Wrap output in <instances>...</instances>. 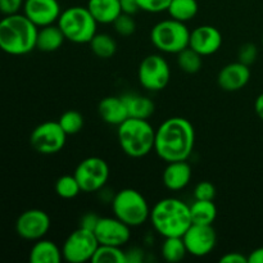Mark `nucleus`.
<instances>
[{"label": "nucleus", "instance_id": "72a5a7b5", "mask_svg": "<svg viewBox=\"0 0 263 263\" xmlns=\"http://www.w3.org/2000/svg\"><path fill=\"white\" fill-rule=\"evenodd\" d=\"M194 198L199 200H213L216 198V186L211 181H200L194 187Z\"/></svg>", "mask_w": 263, "mask_h": 263}, {"label": "nucleus", "instance_id": "b1692460", "mask_svg": "<svg viewBox=\"0 0 263 263\" xmlns=\"http://www.w3.org/2000/svg\"><path fill=\"white\" fill-rule=\"evenodd\" d=\"M190 215L193 223L213 225L217 217V207L213 200L195 199V202L190 204Z\"/></svg>", "mask_w": 263, "mask_h": 263}, {"label": "nucleus", "instance_id": "bb28decb", "mask_svg": "<svg viewBox=\"0 0 263 263\" xmlns=\"http://www.w3.org/2000/svg\"><path fill=\"white\" fill-rule=\"evenodd\" d=\"M91 51L102 59H109L117 51V43L109 33H98L90 41Z\"/></svg>", "mask_w": 263, "mask_h": 263}, {"label": "nucleus", "instance_id": "2f4dec72", "mask_svg": "<svg viewBox=\"0 0 263 263\" xmlns=\"http://www.w3.org/2000/svg\"><path fill=\"white\" fill-rule=\"evenodd\" d=\"M112 25L116 32L122 37H128V36L134 35L136 31V22L134 20V15L125 14V13H121Z\"/></svg>", "mask_w": 263, "mask_h": 263}, {"label": "nucleus", "instance_id": "6ab92c4d", "mask_svg": "<svg viewBox=\"0 0 263 263\" xmlns=\"http://www.w3.org/2000/svg\"><path fill=\"white\" fill-rule=\"evenodd\" d=\"M98 112L108 125L120 126L128 118L127 108L122 97H105L98 105Z\"/></svg>", "mask_w": 263, "mask_h": 263}, {"label": "nucleus", "instance_id": "f3484780", "mask_svg": "<svg viewBox=\"0 0 263 263\" xmlns=\"http://www.w3.org/2000/svg\"><path fill=\"white\" fill-rule=\"evenodd\" d=\"M251 80V69L249 66L241 62H233L226 64L218 72L217 82L218 86L229 92L239 91L248 85Z\"/></svg>", "mask_w": 263, "mask_h": 263}, {"label": "nucleus", "instance_id": "dca6fc26", "mask_svg": "<svg viewBox=\"0 0 263 263\" xmlns=\"http://www.w3.org/2000/svg\"><path fill=\"white\" fill-rule=\"evenodd\" d=\"M222 45V35L215 26H198L190 31L189 48L199 53L202 57L217 53Z\"/></svg>", "mask_w": 263, "mask_h": 263}, {"label": "nucleus", "instance_id": "37998d69", "mask_svg": "<svg viewBox=\"0 0 263 263\" xmlns=\"http://www.w3.org/2000/svg\"><path fill=\"white\" fill-rule=\"evenodd\" d=\"M262 45H263V36H262Z\"/></svg>", "mask_w": 263, "mask_h": 263}, {"label": "nucleus", "instance_id": "f704fd0d", "mask_svg": "<svg viewBox=\"0 0 263 263\" xmlns=\"http://www.w3.org/2000/svg\"><path fill=\"white\" fill-rule=\"evenodd\" d=\"M140 10L148 13H162L167 12L171 0H138Z\"/></svg>", "mask_w": 263, "mask_h": 263}, {"label": "nucleus", "instance_id": "473e14b6", "mask_svg": "<svg viewBox=\"0 0 263 263\" xmlns=\"http://www.w3.org/2000/svg\"><path fill=\"white\" fill-rule=\"evenodd\" d=\"M258 57V49L253 43H246L240 46L238 53V61L247 66H252L257 61Z\"/></svg>", "mask_w": 263, "mask_h": 263}, {"label": "nucleus", "instance_id": "6e6552de", "mask_svg": "<svg viewBox=\"0 0 263 263\" xmlns=\"http://www.w3.org/2000/svg\"><path fill=\"white\" fill-rule=\"evenodd\" d=\"M99 247L94 231L79 228L72 231L62 246L64 261L69 263L91 262L92 256Z\"/></svg>", "mask_w": 263, "mask_h": 263}, {"label": "nucleus", "instance_id": "423d86ee", "mask_svg": "<svg viewBox=\"0 0 263 263\" xmlns=\"http://www.w3.org/2000/svg\"><path fill=\"white\" fill-rule=\"evenodd\" d=\"M113 215L130 228H139L149 220L151 207L140 192L131 187L120 190L110 200Z\"/></svg>", "mask_w": 263, "mask_h": 263}, {"label": "nucleus", "instance_id": "f257e3e1", "mask_svg": "<svg viewBox=\"0 0 263 263\" xmlns=\"http://www.w3.org/2000/svg\"><path fill=\"white\" fill-rule=\"evenodd\" d=\"M194 146L195 128L186 118H167L156 128L154 152L166 163L187 161Z\"/></svg>", "mask_w": 263, "mask_h": 263}, {"label": "nucleus", "instance_id": "39448f33", "mask_svg": "<svg viewBox=\"0 0 263 263\" xmlns=\"http://www.w3.org/2000/svg\"><path fill=\"white\" fill-rule=\"evenodd\" d=\"M57 25L63 32L66 40L74 44H89L97 35L99 23L92 17L87 7L74 5L62 10Z\"/></svg>", "mask_w": 263, "mask_h": 263}, {"label": "nucleus", "instance_id": "0eeeda50", "mask_svg": "<svg viewBox=\"0 0 263 263\" xmlns=\"http://www.w3.org/2000/svg\"><path fill=\"white\" fill-rule=\"evenodd\" d=\"M190 31L185 22L174 20L159 21L151 31V40L161 53L179 54L189 46Z\"/></svg>", "mask_w": 263, "mask_h": 263}, {"label": "nucleus", "instance_id": "f8f14e48", "mask_svg": "<svg viewBox=\"0 0 263 263\" xmlns=\"http://www.w3.org/2000/svg\"><path fill=\"white\" fill-rule=\"evenodd\" d=\"M50 217L43 210H27L17 218L15 231L25 240L36 241L43 239L50 230Z\"/></svg>", "mask_w": 263, "mask_h": 263}, {"label": "nucleus", "instance_id": "412c9836", "mask_svg": "<svg viewBox=\"0 0 263 263\" xmlns=\"http://www.w3.org/2000/svg\"><path fill=\"white\" fill-rule=\"evenodd\" d=\"M87 9L102 25H110L122 13L120 0H89Z\"/></svg>", "mask_w": 263, "mask_h": 263}, {"label": "nucleus", "instance_id": "c756f323", "mask_svg": "<svg viewBox=\"0 0 263 263\" xmlns=\"http://www.w3.org/2000/svg\"><path fill=\"white\" fill-rule=\"evenodd\" d=\"M81 192V186L74 175H63L57 180L55 193L63 199H73Z\"/></svg>", "mask_w": 263, "mask_h": 263}, {"label": "nucleus", "instance_id": "393cba45", "mask_svg": "<svg viewBox=\"0 0 263 263\" xmlns=\"http://www.w3.org/2000/svg\"><path fill=\"white\" fill-rule=\"evenodd\" d=\"M199 5L197 0H171L167 13L170 17L180 22H189L198 14Z\"/></svg>", "mask_w": 263, "mask_h": 263}, {"label": "nucleus", "instance_id": "e433bc0d", "mask_svg": "<svg viewBox=\"0 0 263 263\" xmlns=\"http://www.w3.org/2000/svg\"><path fill=\"white\" fill-rule=\"evenodd\" d=\"M99 216L95 215L94 212H87L80 220V228L86 229V230L94 231L97 228L98 222H99Z\"/></svg>", "mask_w": 263, "mask_h": 263}, {"label": "nucleus", "instance_id": "f03ea898", "mask_svg": "<svg viewBox=\"0 0 263 263\" xmlns=\"http://www.w3.org/2000/svg\"><path fill=\"white\" fill-rule=\"evenodd\" d=\"M149 221L163 238H182L193 223L190 205L179 198H163L151 208Z\"/></svg>", "mask_w": 263, "mask_h": 263}, {"label": "nucleus", "instance_id": "4c0bfd02", "mask_svg": "<svg viewBox=\"0 0 263 263\" xmlns=\"http://www.w3.org/2000/svg\"><path fill=\"white\" fill-rule=\"evenodd\" d=\"M221 263H248V257L239 252H230L220 258Z\"/></svg>", "mask_w": 263, "mask_h": 263}, {"label": "nucleus", "instance_id": "7ed1b4c3", "mask_svg": "<svg viewBox=\"0 0 263 263\" xmlns=\"http://www.w3.org/2000/svg\"><path fill=\"white\" fill-rule=\"evenodd\" d=\"M39 27L25 14L14 13L0 20V50L9 55H26L36 49Z\"/></svg>", "mask_w": 263, "mask_h": 263}, {"label": "nucleus", "instance_id": "5701e85b", "mask_svg": "<svg viewBox=\"0 0 263 263\" xmlns=\"http://www.w3.org/2000/svg\"><path fill=\"white\" fill-rule=\"evenodd\" d=\"M64 37L58 25H49L39 28L37 39H36V49L45 53L55 51L63 45Z\"/></svg>", "mask_w": 263, "mask_h": 263}, {"label": "nucleus", "instance_id": "aec40b11", "mask_svg": "<svg viewBox=\"0 0 263 263\" xmlns=\"http://www.w3.org/2000/svg\"><path fill=\"white\" fill-rule=\"evenodd\" d=\"M127 108L128 117L149 120L156 110L154 102L149 97L138 94V92H127L121 95Z\"/></svg>", "mask_w": 263, "mask_h": 263}, {"label": "nucleus", "instance_id": "a878e982", "mask_svg": "<svg viewBox=\"0 0 263 263\" xmlns=\"http://www.w3.org/2000/svg\"><path fill=\"white\" fill-rule=\"evenodd\" d=\"M161 254L164 261L167 262L176 263L182 261L187 254L184 239L180 236L164 238V241L161 247Z\"/></svg>", "mask_w": 263, "mask_h": 263}, {"label": "nucleus", "instance_id": "a211bd4d", "mask_svg": "<svg viewBox=\"0 0 263 263\" xmlns=\"http://www.w3.org/2000/svg\"><path fill=\"white\" fill-rule=\"evenodd\" d=\"M192 176V167L186 161L168 162L162 174V181L168 190L179 192L190 184Z\"/></svg>", "mask_w": 263, "mask_h": 263}, {"label": "nucleus", "instance_id": "79ce46f5", "mask_svg": "<svg viewBox=\"0 0 263 263\" xmlns=\"http://www.w3.org/2000/svg\"><path fill=\"white\" fill-rule=\"evenodd\" d=\"M254 110H256L257 116L263 121V92L257 97L256 102H254Z\"/></svg>", "mask_w": 263, "mask_h": 263}, {"label": "nucleus", "instance_id": "20e7f679", "mask_svg": "<svg viewBox=\"0 0 263 263\" xmlns=\"http://www.w3.org/2000/svg\"><path fill=\"white\" fill-rule=\"evenodd\" d=\"M117 138L121 149L131 158H143L154 151L156 128L148 120L128 117L117 126Z\"/></svg>", "mask_w": 263, "mask_h": 263}, {"label": "nucleus", "instance_id": "58836bf2", "mask_svg": "<svg viewBox=\"0 0 263 263\" xmlns=\"http://www.w3.org/2000/svg\"><path fill=\"white\" fill-rule=\"evenodd\" d=\"M121 3V10L125 14L135 15L136 13L140 10V7H139L138 0H120Z\"/></svg>", "mask_w": 263, "mask_h": 263}, {"label": "nucleus", "instance_id": "9b49d317", "mask_svg": "<svg viewBox=\"0 0 263 263\" xmlns=\"http://www.w3.org/2000/svg\"><path fill=\"white\" fill-rule=\"evenodd\" d=\"M67 136L58 121H46L33 128L30 135V143L37 153L50 156L59 153L64 148Z\"/></svg>", "mask_w": 263, "mask_h": 263}, {"label": "nucleus", "instance_id": "1a4fd4ad", "mask_svg": "<svg viewBox=\"0 0 263 263\" xmlns=\"http://www.w3.org/2000/svg\"><path fill=\"white\" fill-rule=\"evenodd\" d=\"M171 68L168 62L161 54L146 55L138 68V80L144 89L149 91H161L168 85Z\"/></svg>", "mask_w": 263, "mask_h": 263}, {"label": "nucleus", "instance_id": "c85d7f7f", "mask_svg": "<svg viewBox=\"0 0 263 263\" xmlns=\"http://www.w3.org/2000/svg\"><path fill=\"white\" fill-rule=\"evenodd\" d=\"M177 64H179V68L185 73H197L203 66V57L187 46L186 49L177 54Z\"/></svg>", "mask_w": 263, "mask_h": 263}, {"label": "nucleus", "instance_id": "c9c22d12", "mask_svg": "<svg viewBox=\"0 0 263 263\" xmlns=\"http://www.w3.org/2000/svg\"><path fill=\"white\" fill-rule=\"evenodd\" d=\"M25 0H0V12L4 15L20 13Z\"/></svg>", "mask_w": 263, "mask_h": 263}, {"label": "nucleus", "instance_id": "2eb2a0df", "mask_svg": "<svg viewBox=\"0 0 263 263\" xmlns=\"http://www.w3.org/2000/svg\"><path fill=\"white\" fill-rule=\"evenodd\" d=\"M23 14L39 28L54 25L62 13L58 0H25Z\"/></svg>", "mask_w": 263, "mask_h": 263}, {"label": "nucleus", "instance_id": "9d476101", "mask_svg": "<svg viewBox=\"0 0 263 263\" xmlns=\"http://www.w3.org/2000/svg\"><path fill=\"white\" fill-rule=\"evenodd\" d=\"M74 177L84 193H98L104 189L109 179V166L100 157H89L77 164Z\"/></svg>", "mask_w": 263, "mask_h": 263}, {"label": "nucleus", "instance_id": "7c9ffc66", "mask_svg": "<svg viewBox=\"0 0 263 263\" xmlns=\"http://www.w3.org/2000/svg\"><path fill=\"white\" fill-rule=\"evenodd\" d=\"M67 135H76L84 127V116L73 109L66 110L58 120Z\"/></svg>", "mask_w": 263, "mask_h": 263}, {"label": "nucleus", "instance_id": "a19ab883", "mask_svg": "<svg viewBox=\"0 0 263 263\" xmlns=\"http://www.w3.org/2000/svg\"><path fill=\"white\" fill-rule=\"evenodd\" d=\"M248 263H263V247H259L249 253Z\"/></svg>", "mask_w": 263, "mask_h": 263}, {"label": "nucleus", "instance_id": "4be33fe9", "mask_svg": "<svg viewBox=\"0 0 263 263\" xmlns=\"http://www.w3.org/2000/svg\"><path fill=\"white\" fill-rule=\"evenodd\" d=\"M28 259L31 263H59L63 259V254L54 241L43 238L35 241Z\"/></svg>", "mask_w": 263, "mask_h": 263}, {"label": "nucleus", "instance_id": "cd10ccee", "mask_svg": "<svg viewBox=\"0 0 263 263\" xmlns=\"http://www.w3.org/2000/svg\"><path fill=\"white\" fill-rule=\"evenodd\" d=\"M92 263H127L126 251L122 247L102 246L99 244L91 258Z\"/></svg>", "mask_w": 263, "mask_h": 263}, {"label": "nucleus", "instance_id": "4468645a", "mask_svg": "<svg viewBox=\"0 0 263 263\" xmlns=\"http://www.w3.org/2000/svg\"><path fill=\"white\" fill-rule=\"evenodd\" d=\"M94 234L102 246L123 247L130 241L131 228L116 216L100 217Z\"/></svg>", "mask_w": 263, "mask_h": 263}, {"label": "nucleus", "instance_id": "ea45409f", "mask_svg": "<svg viewBox=\"0 0 263 263\" xmlns=\"http://www.w3.org/2000/svg\"><path fill=\"white\" fill-rule=\"evenodd\" d=\"M126 257H127V263H140L144 259V251L134 247L126 252Z\"/></svg>", "mask_w": 263, "mask_h": 263}, {"label": "nucleus", "instance_id": "ddd939ff", "mask_svg": "<svg viewBox=\"0 0 263 263\" xmlns=\"http://www.w3.org/2000/svg\"><path fill=\"white\" fill-rule=\"evenodd\" d=\"M187 254L194 257L208 256L215 249L217 243V234L212 225L192 223L182 236Z\"/></svg>", "mask_w": 263, "mask_h": 263}]
</instances>
